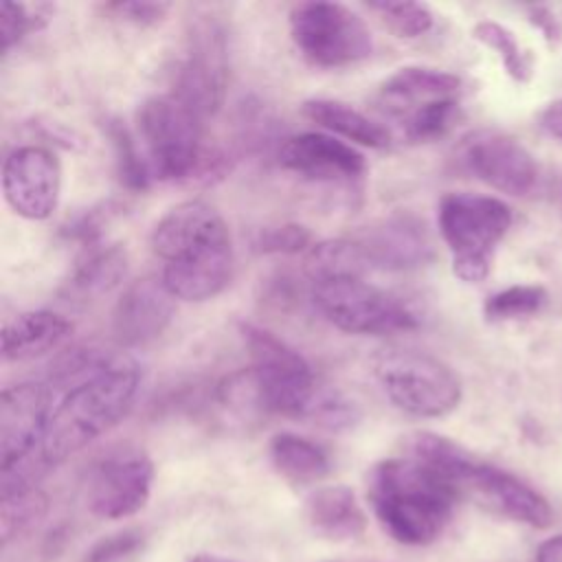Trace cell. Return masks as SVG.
<instances>
[{"label":"cell","mask_w":562,"mask_h":562,"mask_svg":"<svg viewBox=\"0 0 562 562\" xmlns=\"http://www.w3.org/2000/svg\"><path fill=\"white\" fill-rule=\"evenodd\" d=\"M140 382L134 358L121 351L75 349L46 384L48 415L42 459L55 468L116 426L130 411Z\"/></svg>","instance_id":"1"},{"label":"cell","mask_w":562,"mask_h":562,"mask_svg":"<svg viewBox=\"0 0 562 562\" xmlns=\"http://www.w3.org/2000/svg\"><path fill=\"white\" fill-rule=\"evenodd\" d=\"M151 250L165 261L160 281L173 299L206 301L231 281V233L220 211L204 200L169 209L151 231Z\"/></svg>","instance_id":"2"},{"label":"cell","mask_w":562,"mask_h":562,"mask_svg":"<svg viewBox=\"0 0 562 562\" xmlns=\"http://www.w3.org/2000/svg\"><path fill=\"white\" fill-rule=\"evenodd\" d=\"M457 490L413 457L380 461L369 476V501L382 529L402 544H428L452 516Z\"/></svg>","instance_id":"3"},{"label":"cell","mask_w":562,"mask_h":562,"mask_svg":"<svg viewBox=\"0 0 562 562\" xmlns=\"http://www.w3.org/2000/svg\"><path fill=\"white\" fill-rule=\"evenodd\" d=\"M437 220L452 255V272L465 283L483 281L498 241L512 226V209L492 195L454 191L439 200Z\"/></svg>","instance_id":"4"},{"label":"cell","mask_w":562,"mask_h":562,"mask_svg":"<svg viewBox=\"0 0 562 562\" xmlns=\"http://www.w3.org/2000/svg\"><path fill=\"white\" fill-rule=\"evenodd\" d=\"M239 334L252 360L248 371L259 411L307 417L318 397V389L305 358L281 338L252 323H241Z\"/></svg>","instance_id":"5"},{"label":"cell","mask_w":562,"mask_h":562,"mask_svg":"<svg viewBox=\"0 0 562 562\" xmlns=\"http://www.w3.org/2000/svg\"><path fill=\"white\" fill-rule=\"evenodd\" d=\"M384 395L413 417H443L461 402V380L435 356L413 349H389L373 360Z\"/></svg>","instance_id":"6"},{"label":"cell","mask_w":562,"mask_h":562,"mask_svg":"<svg viewBox=\"0 0 562 562\" xmlns=\"http://www.w3.org/2000/svg\"><path fill=\"white\" fill-rule=\"evenodd\" d=\"M202 116L173 92L147 99L136 116L151 176L182 180L202 169Z\"/></svg>","instance_id":"7"},{"label":"cell","mask_w":562,"mask_h":562,"mask_svg":"<svg viewBox=\"0 0 562 562\" xmlns=\"http://www.w3.org/2000/svg\"><path fill=\"white\" fill-rule=\"evenodd\" d=\"M312 301L325 321L347 334L384 336L419 325L417 314L406 303L362 277L314 281Z\"/></svg>","instance_id":"8"},{"label":"cell","mask_w":562,"mask_h":562,"mask_svg":"<svg viewBox=\"0 0 562 562\" xmlns=\"http://www.w3.org/2000/svg\"><path fill=\"white\" fill-rule=\"evenodd\" d=\"M290 35L301 55L323 68L362 61L373 50L362 18L340 2H299L290 11Z\"/></svg>","instance_id":"9"},{"label":"cell","mask_w":562,"mask_h":562,"mask_svg":"<svg viewBox=\"0 0 562 562\" xmlns=\"http://www.w3.org/2000/svg\"><path fill=\"white\" fill-rule=\"evenodd\" d=\"M228 83V35L215 15H198L184 42V55L173 79V94L198 116H213Z\"/></svg>","instance_id":"10"},{"label":"cell","mask_w":562,"mask_h":562,"mask_svg":"<svg viewBox=\"0 0 562 562\" xmlns=\"http://www.w3.org/2000/svg\"><path fill=\"white\" fill-rule=\"evenodd\" d=\"M454 160L468 176L514 198H529L540 187L538 160L518 138L501 130L470 132L461 138Z\"/></svg>","instance_id":"11"},{"label":"cell","mask_w":562,"mask_h":562,"mask_svg":"<svg viewBox=\"0 0 562 562\" xmlns=\"http://www.w3.org/2000/svg\"><path fill=\"white\" fill-rule=\"evenodd\" d=\"M154 483V463L140 450L103 457L88 481V507L99 518H125L143 509Z\"/></svg>","instance_id":"12"},{"label":"cell","mask_w":562,"mask_h":562,"mask_svg":"<svg viewBox=\"0 0 562 562\" xmlns=\"http://www.w3.org/2000/svg\"><path fill=\"white\" fill-rule=\"evenodd\" d=\"M2 193L7 204L24 220H46L55 213L61 193L57 158L35 145L13 149L2 165Z\"/></svg>","instance_id":"13"},{"label":"cell","mask_w":562,"mask_h":562,"mask_svg":"<svg viewBox=\"0 0 562 562\" xmlns=\"http://www.w3.org/2000/svg\"><path fill=\"white\" fill-rule=\"evenodd\" d=\"M369 268L415 270L432 261L435 246L424 220L413 213H395L375 220L351 235Z\"/></svg>","instance_id":"14"},{"label":"cell","mask_w":562,"mask_h":562,"mask_svg":"<svg viewBox=\"0 0 562 562\" xmlns=\"http://www.w3.org/2000/svg\"><path fill=\"white\" fill-rule=\"evenodd\" d=\"M279 165L305 180L327 184H353L367 171V160L356 147L321 132L285 138Z\"/></svg>","instance_id":"15"},{"label":"cell","mask_w":562,"mask_h":562,"mask_svg":"<svg viewBox=\"0 0 562 562\" xmlns=\"http://www.w3.org/2000/svg\"><path fill=\"white\" fill-rule=\"evenodd\" d=\"M461 494H472L494 512L531 527H549L553 518L551 505L540 492L512 472L479 459L470 465Z\"/></svg>","instance_id":"16"},{"label":"cell","mask_w":562,"mask_h":562,"mask_svg":"<svg viewBox=\"0 0 562 562\" xmlns=\"http://www.w3.org/2000/svg\"><path fill=\"white\" fill-rule=\"evenodd\" d=\"M173 318V296L160 279L132 281L112 312V331L125 347L156 340Z\"/></svg>","instance_id":"17"},{"label":"cell","mask_w":562,"mask_h":562,"mask_svg":"<svg viewBox=\"0 0 562 562\" xmlns=\"http://www.w3.org/2000/svg\"><path fill=\"white\" fill-rule=\"evenodd\" d=\"M72 334V323L48 310L15 314L2 327V358L31 360L61 347Z\"/></svg>","instance_id":"18"},{"label":"cell","mask_w":562,"mask_h":562,"mask_svg":"<svg viewBox=\"0 0 562 562\" xmlns=\"http://www.w3.org/2000/svg\"><path fill=\"white\" fill-rule=\"evenodd\" d=\"M461 79L452 72L426 68V66H404L397 68L380 88V103L386 112L404 116L408 110L446 97H457Z\"/></svg>","instance_id":"19"},{"label":"cell","mask_w":562,"mask_h":562,"mask_svg":"<svg viewBox=\"0 0 562 562\" xmlns=\"http://www.w3.org/2000/svg\"><path fill=\"white\" fill-rule=\"evenodd\" d=\"M305 518L327 540H351L367 527L364 512L347 485H327L312 492L305 503Z\"/></svg>","instance_id":"20"},{"label":"cell","mask_w":562,"mask_h":562,"mask_svg":"<svg viewBox=\"0 0 562 562\" xmlns=\"http://www.w3.org/2000/svg\"><path fill=\"white\" fill-rule=\"evenodd\" d=\"M301 112L312 123L321 125L323 130L338 134L351 143H358L362 147L371 149H384L391 145V132L369 119L367 114L358 112L356 108L334 101V99H310L301 105Z\"/></svg>","instance_id":"21"},{"label":"cell","mask_w":562,"mask_h":562,"mask_svg":"<svg viewBox=\"0 0 562 562\" xmlns=\"http://www.w3.org/2000/svg\"><path fill=\"white\" fill-rule=\"evenodd\" d=\"M127 274V255L125 250L114 246H90L83 259L75 266V272L70 274L66 288L68 296L90 301L97 296H103L112 292Z\"/></svg>","instance_id":"22"},{"label":"cell","mask_w":562,"mask_h":562,"mask_svg":"<svg viewBox=\"0 0 562 562\" xmlns=\"http://www.w3.org/2000/svg\"><path fill=\"white\" fill-rule=\"evenodd\" d=\"M270 461L292 483H314L329 472L327 452L294 432H279L270 439Z\"/></svg>","instance_id":"23"},{"label":"cell","mask_w":562,"mask_h":562,"mask_svg":"<svg viewBox=\"0 0 562 562\" xmlns=\"http://www.w3.org/2000/svg\"><path fill=\"white\" fill-rule=\"evenodd\" d=\"M367 268L369 263L351 237L314 244L305 257V272L312 283L338 277H362Z\"/></svg>","instance_id":"24"},{"label":"cell","mask_w":562,"mask_h":562,"mask_svg":"<svg viewBox=\"0 0 562 562\" xmlns=\"http://www.w3.org/2000/svg\"><path fill=\"white\" fill-rule=\"evenodd\" d=\"M402 119L404 136L411 143H430L450 132V127L459 119V101L457 97L435 99L408 110Z\"/></svg>","instance_id":"25"},{"label":"cell","mask_w":562,"mask_h":562,"mask_svg":"<svg viewBox=\"0 0 562 562\" xmlns=\"http://www.w3.org/2000/svg\"><path fill=\"white\" fill-rule=\"evenodd\" d=\"M472 35H474V40H479L481 44H485L487 48H492L501 57V64H503L505 72L514 81L525 83V81L531 79L533 59L520 46V42L516 40V35L507 26H503L498 22H492V20H483L472 29Z\"/></svg>","instance_id":"26"},{"label":"cell","mask_w":562,"mask_h":562,"mask_svg":"<svg viewBox=\"0 0 562 562\" xmlns=\"http://www.w3.org/2000/svg\"><path fill=\"white\" fill-rule=\"evenodd\" d=\"M547 301H549V294L542 285H533V283L509 285V288L498 290L492 296H487V301L483 305V314L492 323L529 318V316H536L538 312H542Z\"/></svg>","instance_id":"27"},{"label":"cell","mask_w":562,"mask_h":562,"mask_svg":"<svg viewBox=\"0 0 562 562\" xmlns=\"http://www.w3.org/2000/svg\"><path fill=\"white\" fill-rule=\"evenodd\" d=\"M108 136L114 147L121 182L132 191H145L149 184L151 171H149L147 158H143V154L138 151L136 140L132 138L127 127L121 121L112 119L108 121Z\"/></svg>","instance_id":"28"},{"label":"cell","mask_w":562,"mask_h":562,"mask_svg":"<svg viewBox=\"0 0 562 562\" xmlns=\"http://www.w3.org/2000/svg\"><path fill=\"white\" fill-rule=\"evenodd\" d=\"M369 11H373L382 24L393 31L397 37H419L432 29V13L422 2H393V0H380L369 2Z\"/></svg>","instance_id":"29"},{"label":"cell","mask_w":562,"mask_h":562,"mask_svg":"<svg viewBox=\"0 0 562 562\" xmlns=\"http://www.w3.org/2000/svg\"><path fill=\"white\" fill-rule=\"evenodd\" d=\"M46 509V498L40 494V490L2 496L0 501V533L2 540H11L20 529H24L29 522L37 520Z\"/></svg>","instance_id":"30"},{"label":"cell","mask_w":562,"mask_h":562,"mask_svg":"<svg viewBox=\"0 0 562 562\" xmlns=\"http://www.w3.org/2000/svg\"><path fill=\"white\" fill-rule=\"evenodd\" d=\"M312 233L303 224H279L261 228L252 241L257 252L263 255H296L312 248Z\"/></svg>","instance_id":"31"},{"label":"cell","mask_w":562,"mask_h":562,"mask_svg":"<svg viewBox=\"0 0 562 562\" xmlns=\"http://www.w3.org/2000/svg\"><path fill=\"white\" fill-rule=\"evenodd\" d=\"M307 417H312L323 428L345 430V428H351L358 422L360 413H358L353 402L345 400L338 393H318V397H316Z\"/></svg>","instance_id":"32"},{"label":"cell","mask_w":562,"mask_h":562,"mask_svg":"<svg viewBox=\"0 0 562 562\" xmlns=\"http://www.w3.org/2000/svg\"><path fill=\"white\" fill-rule=\"evenodd\" d=\"M37 18L26 4L2 0L0 2V46L9 53L26 33L37 29Z\"/></svg>","instance_id":"33"},{"label":"cell","mask_w":562,"mask_h":562,"mask_svg":"<svg viewBox=\"0 0 562 562\" xmlns=\"http://www.w3.org/2000/svg\"><path fill=\"white\" fill-rule=\"evenodd\" d=\"M143 533L138 529H125L110 533L92 544L83 562H121L134 555L143 547Z\"/></svg>","instance_id":"34"},{"label":"cell","mask_w":562,"mask_h":562,"mask_svg":"<svg viewBox=\"0 0 562 562\" xmlns=\"http://www.w3.org/2000/svg\"><path fill=\"white\" fill-rule=\"evenodd\" d=\"M110 11L116 13V18L132 22L136 26H151L158 24L171 4L167 2H143V0H132V2H114L108 7Z\"/></svg>","instance_id":"35"},{"label":"cell","mask_w":562,"mask_h":562,"mask_svg":"<svg viewBox=\"0 0 562 562\" xmlns=\"http://www.w3.org/2000/svg\"><path fill=\"white\" fill-rule=\"evenodd\" d=\"M529 22L542 33L551 48L562 44V15L547 4H533L527 9Z\"/></svg>","instance_id":"36"},{"label":"cell","mask_w":562,"mask_h":562,"mask_svg":"<svg viewBox=\"0 0 562 562\" xmlns=\"http://www.w3.org/2000/svg\"><path fill=\"white\" fill-rule=\"evenodd\" d=\"M538 125H540V130H542L547 136H551V138H555V140H562V97L555 99V101H551V103L540 112Z\"/></svg>","instance_id":"37"},{"label":"cell","mask_w":562,"mask_h":562,"mask_svg":"<svg viewBox=\"0 0 562 562\" xmlns=\"http://www.w3.org/2000/svg\"><path fill=\"white\" fill-rule=\"evenodd\" d=\"M536 562H562V533H555L538 544Z\"/></svg>","instance_id":"38"},{"label":"cell","mask_w":562,"mask_h":562,"mask_svg":"<svg viewBox=\"0 0 562 562\" xmlns=\"http://www.w3.org/2000/svg\"><path fill=\"white\" fill-rule=\"evenodd\" d=\"M189 562H233V560H226V558H220V555H195Z\"/></svg>","instance_id":"39"},{"label":"cell","mask_w":562,"mask_h":562,"mask_svg":"<svg viewBox=\"0 0 562 562\" xmlns=\"http://www.w3.org/2000/svg\"><path fill=\"white\" fill-rule=\"evenodd\" d=\"M555 202H558L560 213H562V180H560V182H558V187H555Z\"/></svg>","instance_id":"40"}]
</instances>
